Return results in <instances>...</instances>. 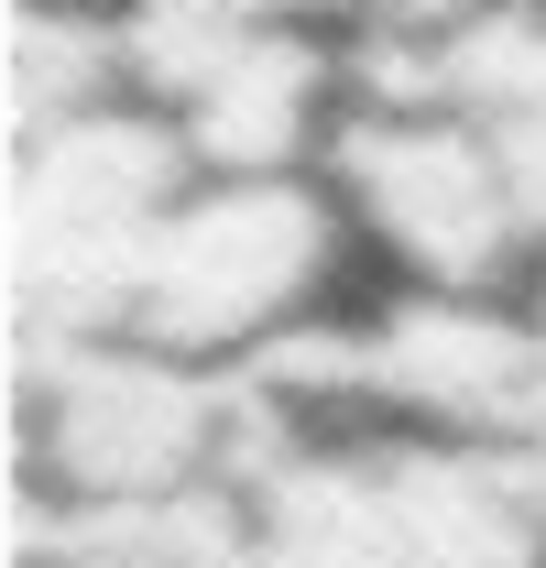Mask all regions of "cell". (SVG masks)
<instances>
[{"label": "cell", "mask_w": 546, "mask_h": 568, "mask_svg": "<svg viewBox=\"0 0 546 568\" xmlns=\"http://www.w3.org/2000/svg\"><path fill=\"white\" fill-rule=\"evenodd\" d=\"M241 568H546V493L514 448L295 416L252 394L230 459Z\"/></svg>", "instance_id": "cell-1"}, {"label": "cell", "mask_w": 546, "mask_h": 568, "mask_svg": "<svg viewBox=\"0 0 546 568\" xmlns=\"http://www.w3.org/2000/svg\"><path fill=\"white\" fill-rule=\"evenodd\" d=\"M208 164L186 153V132L142 99L110 88L88 110L22 121L11 132V339H121L132 328L142 263L164 241L175 197Z\"/></svg>", "instance_id": "cell-2"}, {"label": "cell", "mask_w": 546, "mask_h": 568, "mask_svg": "<svg viewBox=\"0 0 546 568\" xmlns=\"http://www.w3.org/2000/svg\"><path fill=\"white\" fill-rule=\"evenodd\" d=\"M252 437V383L153 339H44L22 351V481L44 503H175L230 481Z\"/></svg>", "instance_id": "cell-3"}, {"label": "cell", "mask_w": 546, "mask_h": 568, "mask_svg": "<svg viewBox=\"0 0 546 568\" xmlns=\"http://www.w3.org/2000/svg\"><path fill=\"white\" fill-rule=\"evenodd\" d=\"M340 186L328 175H198L153 263H142L132 328L121 339H153V351L219 361V372H252L263 351H284L317 295H328V263H340Z\"/></svg>", "instance_id": "cell-4"}, {"label": "cell", "mask_w": 546, "mask_h": 568, "mask_svg": "<svg viewBox=\"0 0 546 568\" xmlns=\"http://www.w3.org/2000/svg\"><path fill=\"white\" fill-rule=\"evenodd\" d=\"M317 175L340 186V209L405 263V284H448V295H492L536 252L525 197L503 175V153L448 110V99H394L361 88L340 132L317 153Z\"/></svg>", "instance_id": "cell-5"}, {"label": "cell", "mask_w": 546, "mask_h": 568, "mask_svg": "<svg viewBox=\"0 0 546 568\" xmlns=\"http://www.w3.org/2000/svg\"><path fill=\"white\" fill-rule=\"evenodd\" d=\"M132 88L186 132L208 175H295L306 153H328L350 99H328L317 22H132Z\"/></svg>", "instance_id": "cell-6"}, {"label": "cell", "mask_w": 546, "mask_h": 568, "mask_svg": "<svg viewBox=\"0 0 546 568\" xmlns=\"http://www.w3.org/2000/svg\"><path fill=\"white\" fill-rule=\"evenodd\" d=\"M361 88L394 99H448L514 175L525 230L546 252V0H394Z\"/></svg>", "instance_id": "cell-7"}, {"label": "cell", "mask_w": 546, "mask_h": 568, "mask_svg": "<svg viewBox=\"0 0 546 568\" xmlns=\"http://www.w3.org/2000/svg\"><path fill=\"white\" fill-rule=\"evenodd\" d=\"M22 568H241L230 481L175 503H44Z\"/></svg>", "instance_id": "cell-8"}, {"label": "cell", "mask_w": 546, "mask_h": 568, "mask_svg": "<svg viewBox=\"0 0 546 568\" xmlns=\"http://www.w3.org/2000/svg\"><path fill=\"white\" fill-rule=\"evenodd\" d=\"M361 0H132V22H328Z\"/></svg>", "instance_id": "cell-9"}, {"label": "cell", "mask_w": 546, "mask_h": 568, "mask_svg": "<svg viewBox=\"0 0 546 568\" xmlns=\"http://www.w3.org/2000/svg\"><path fill=\"white\" fill-rule=\"evenodd\" d=\"M525 328H536V394H525V437H514V459H525V481L546 493V274H536V306H525Z\"/></svg>", "instance_id": "cell-10"}]
</instances>
